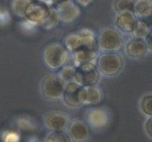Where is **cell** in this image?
<instances>
[{
    "instance_id": "20",
    "label": "cell",
    "mask_w": 152,
    "mask_h": 142,
    "mask_svg": "<svg viewBox=\"0 0 152 142\" xmlns=\"http://www.w3.org/2000/svg\"><path fill=\"white\" fill-rule=\"evenodd\" d=\"M135 0H113L112 9L115 13L122 12H133Z\"/></svg>"
},
{
    "instance_id": "18",
    "label": "cell",
    "mask_w": 152,
    "mask_h": 142,
    "mask_svg": "<svg viewBox=\"0 0 152 142\" xmlns=\"http://www.w3.org/2000/svg\"><path fill=\"white\" fill-rule=\"evenodd\" d=\"M60 22H61V20H60V16H59L57 9L53 8V7H50L49 15H48L45 23L43 24L42 28H44L47 30H50L52 28H54L55 27L58 26V24Z\"/></svg>"
},
{
    "instance_id": "24",
    "label": "cell",
    "mask_w": 152,
    "mask_h": 142,
    "mask_svg": "<svg viewBox=\"0 0 152 142\" xmlns=\"http://www.w3.org/2000/svg\"><path fill=\"white\" fill-rule=\"evenodd\" d=\"M75 72H76V67L73 64L72 65L66 64L63 67L60 68V71L57 73V75H58L66 83H68L69 82L74 80Z\"/></svg>"
},
{
    "instance_id": "21",
    "label": "cell",
    "mask_w": 152,
    "mask_h": 142,
    "mask_svg": "<svg viewBox=\"0 0 152 142\" xmlns=\"http://www.w3.org/2000/svg\"><path fill=\"white\" fill-rule=\"evenodd\" d=\"M151 27L144 20L138 21V24L135 28L134 31L132 33V37L135 38H140V39H145L147 35L149 34V32L151 31Z\"/></svg>"
},
{
    "instance_id": "5",
    "label": "cell",
    "mask_w": 152,
    "mask_h": 142,
    "mask_svg": "<svg viewBox=\"0 0 152 142\" xmlns=\"http://www.w3.org/2000/svg\"><path fill=\"white\" fill-rule=\"evenodd\" d=\"M50 9V7L47 6V5L32 0L26 8L23 19L26 21V23L30 24L31 26L42 27L48 15H49Z\"/></svg>"
},
{
    "instance_id": "17",
    "label": "cell",
    "mask_w": 152,
    "mask_h": 142,
    "mask_svg": "<svg viewBox=\"0 0 152 142\" xmlns=\"http://www.w3.org/2000/svg\"><path fill=\"white\" fill-rule=\"evenodd\" d=\"M64 45L70 53L81 49V47H84L82 38H81L78 31H73L66 34L64 39Z\"/></svg>"
},
{
    "instance_id": "3",
    "label": "cell",
    "mask_w": 152,
    "mask_h": 142,
    "mask_svg": "<svg viewBox=\"0 0 152 142\" xmlns=\"http://www.w3.org/2000/svg\"><path fill=\"white\" fill-rule=\"evenodd\" d=\"M124 66L125 60L119 52H101L98 56L97 68L104 77H116L122 72Z\"/></svg>"
},
{
    "instance_id": "25",
    "label": "cell",
    "mask_w": 152,
    "mask_h": 142,
    "mask_svg": "<svg viewBox=\"0 0 152 142\" xmlns=\"http://www.w3.org/2000/svg\"><path fill=\"white\" fill-rule=\"evenodd\" d=\"M144 131L148 138L152 139V117H147L144 123Z\"/></svg>"
},
{
    "instance_id": "19",
    "label": "cell",
    "mask_w": 152,
    "mask_h": 142,
    "mask_svg": "<svg viewBox=\"0 0 152 142\" xmlns=\"http://www.w3.org/2000/svg\"><path fill=\"white\" fill-rule=\"evenodd\" d=\"M139 109L144 116L152 117V93L145 94L139 101Z\"/></svg>"
},
{
    "instance_id": "26",
    "label": "cell",
    "mask_w": 152,
    "mask_h": 142,
    "mask_svg": "<svg viewBox=\"0 0 152 142\" xmlns=\"http://www.w3.org/2000/svg\"><path fill=\"white\" fill-rule=\"evenodd\" d=\"M75 3L81 7H88L91 4L94 0H74Z\"/></svg>"
},
{
    "instance_id": "6",
    "label": "cell",
    "mask_w": 152,
    "mask_h": 142,
    "mask_svg": "<svg viewBox=\"0 0 152 142\" xmlns=\"http://www.w3.org/2000/svg\"><path fill=\"white\" fill-rule=\"evenodd\" d=\"M62 101L69 108H79L84 105V86L74 80L66 83Z\"/></svg>"
},
{
    "instance_id": "1",
    "label": "cell",
    "mask_w": 152,
    "mask_h": 142,
    "mask_svg": "<svg viewBox=\"0 0 152 142\" xmlns=\"http://www.w3.org/2000/svg\"><path fill=\"white\" fill-rule=\"evenodd\" d=\"M70 60V52L60 42L49 43L43 50V61L48 68L58 70L68 64Z\"/></svg>"
},
{
    "instance_id": "27",
    "label": "cell",
    "mask_w": 152,
    "mask_h": 142,
    "mask_svg": "<svg viewBox=\"0 0 152 142\" xmlns=\"http://www.w3.org/2000/svg\"><path fill=\"white\" fill-rule=\"evenodd\" d=\"M145 42H146V44H147V46H148V49H149V51H152V30L151 31L149 32V34L147 35V37L145 38Z\"/></svg>"
},
{
    "instance_id": "13",
    "label": "cell",
    "mask_w": 152,
    "mask_h": 142,
    "mask_svg": "<svg viewBox=\"0 0 152 142\" xmlns=\"http://www.w3.org/2000/svg\"><path fill=\"white\" fill-rule=\"evenodd\" d=\"M68 134L74 142H84L88 139L89 129L84 120L79 118H74L69 121L68 126Z\"/></svg>"
},
{
    "instance_id": "10",
    "label": "cell",
    "mask_w": 152,
    "mask_h": 142,
    "mask_svg": "<svg viewBox=\"0 0 152 142\" xmlns=\"http://www.w3.org/2000/svg\"><path fill=\"white\" fill-rule=\"evenodd\" d=\"M62 23L70 24L78 19L81 14L79 6L73 0H60L56 6Z\"/></svg>"
},
{
    "instance_id": "8",
    "label": "cell",
    "mask_w": 152,
    "mask_h": 142,
    "mask_svg": "<svg viewBox=\"0 0 152 142\" xmlns=\"http://www.w3.org/2000/svg\"><path fill=\"white\" fill-rule=\"evenodd\" d=\"M46 128L50 132L65 131L69 126V117L66 113L61 111H50L43 117Z\"/></svg>"
},
{
    "instance_id": "16",
    "label": "cell",
    "mask_w": 152,
    "mask_h": 142,
    "mask_svg": "<svg viewBox=\"0 0 152 142\" xmlns=\"http://www.w3.org/2000/svg\"><path fill=\"white\" fill-rule=\"evenodd\" d=\"M133 13L140 20H145L152 15V0H135Z\"/></svg>"
},
{
    "instance_id": "15",
    "label": "cell",
    "mask_w": 152,
    "mask_h": 142,
    "mask_svg": "<svg viewBox=\"0 0 152 142\" xmlns=\"http://www.w3.org/2000/svg\"><path fill=\"white\" fill-rule=\"evenodd\" d=\"M103 98V90L97 84L84 86V105H97Z\"/></svg>"
},
{
    "instance_id": "9",
    "label": "cell",
    "mask_w": 152,
    "mask_h": 142,
    "mask_svg": "<svg viewBox=\"0 0 152 142\" xmlns=\"http://www.w3.org/2000/svg\"><path fill=\"white\" fill-rule=\"evenodd\" d=\"M139 19L133 12H122L115 13L114 16V27L123 34L132 35Z\"/></svg>"
},
{
    "instance_id": "12",
    "label": "cell",
    "mask_w": 152,
    "mask_h": 142,
    "mask_svg": "<svg viewBox=\"0 0 152 142\" xmlns=\"http://www.w3.org/2000/svg\"><path fill=\"white\" fill-rule=\"evenodd\" d=\"M101 77L102 75L99 72L97 66L76 68L74 82L82 85V86H88V85L97 84Z\"/></svg>"
},
{
    "instance_id": "7",
    "label": "cell",
    "mask_w": 152,
    "mask_h": 142,
    "mask_svg": "<svg viewBox=\"0 0 152 142\" xmlns=\"http://www.w3.org/2000/svg\"><path fill=\"white\" fill-rule=\"evenodd\" d=\"M99 56L98 49H92L88 47H81L70 53V59L76 68L97 66V60Z\"/></svg>"
},
{
    "instance_id": "2",
    "label": "cell",
    "mask_w": 152,
    "mask_h": 142,
    "mask_svg": "<svg viewBox=\"0 0 152 142\" xmlns=\"http://www.w3.org/2000/svg\"><path fill=\"white\" fill-rule=\"evenodd\" d=\"M97 46L100 52H119L125 46L123 33L115 27H104L97 35Z\"/></svg>"
},
{
    "instance_id": "11",
    "label": "cell",
    "mask_w": 152,
    "mask_h": 142,
    "mask_svg": "<svg viewBox=\"0 0 152 142\" xmlns=\"http://www.w3.org/2000/svg\"><path fill=\"white\" fill-rule=\"evenodd\" d=\"M124 51L130 59H142L148 54L149 49L145 39L132 37L127 40L124 46Z\"/></svg>"
},
{
    "instance_id": "14",
    "label": "cell",
    "mask_w": 152,
    "mask_h": 142,
    "mask_svg": "<svg viewBox=\"0 0 152 142\" xmlns=\"http://www.w3.org/2000/svg\"><path fill=\"white\" fill-rule=\"evenodd\" d=\"M87 120L91 127L101 129L108 124L109 115L104 108H91L87 113Z\"/></svg>"
},
{
    "instance_id": "23",
    "label": "cell",
    "mask_w": 152,
    "mask_h": 142,
    "mask_svg": "<svg viewBox=\"0 0 152 142\" xmlns=\"http://www.w3.org/2000/svg\"><path fill=\"white\" fill-rule=\"evenodd\" d=\"M32 0H12L11 3L12 12L15 16L23 18L25 9Z\"/></svg>"
},
{
    "instance_id": "22",
    "label": "cell",
    "mask_w": 152,
    "mask_h": 142,
    "mask_svg": "<svg viewBox=\"0 0 152 142\" xmlns=\"http://www.w3.org/2000/svg\"><path fill=\"white\" fill-rule=\"evenodd\" d=\"M45 142H72L68 132L65 131H55L50 132L46 136Z\"/></svg>"
},
{
    "instance_id": "4",
    "label": "cell",
    "mask_w": 152,
    "mask_h": 142,
    "mask_svg": "<svg viewBox=\"0 0 152 142\" xmlns=\"http://www.w3.org/2000/svg\"><path fill=\"white\" fill-rule=\"evenodd\" d=\"M66 83L57 74L47 75L41 83V92L50 101H58L62 98Z\"/></svg>"
},
{
    "instance_id": "28",
    "label": "cell",
    "mask_w": 152,
    "mask_h": 142,
    "mask_svg": "<svg viewBox=\"0 0 152 142\" xmlns=\"http://www.w3.org/2000/svg\"><path fill=\"white\" fill-rule=\"evenodd\" d=\"M35 1L43 3V4H45V5H47V6H49V7H53V5L56 3L57 0H35Z\"/></svg>"
}]
</instances>
